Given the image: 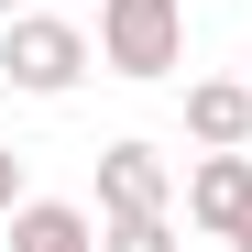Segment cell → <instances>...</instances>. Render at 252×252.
<instances>
[{
	"label": "cell",
	"mask_w": 252,
	"mask_h": 252,
	"mask_svg": "<svg viewBox=\"0 0 252 252\" xmlns=\"http://www.w3.org/2000/svg\"><path fill=\"white\" fill-rule=\"evenodd\" d=\"M187 132H197V154H241L252 143V77H197L187 88Z\"/></svg>",
	"instance_id": "cell-5"
},
{
	"label": "cell",
	"mask_w": 252,
	"mask_h": 252,
	"mask_svg": "<svg viewBox=\"0 0 252 252\" xmlns=\"http://www.w3.org/2000/svg\"><path fill=\"white\" fill-rule=\"evenodd\" d=\"M230 252H252V220H241V230H230Z\"/></svg>",
	"instance_id": "cell-9"
},
{
	"label": "cell",
	"mask_w": 252,
	"mask_h": 252,
	"mask_svg": "<svg viewBox=\"0 0 252 252\" xmlns=\"http://www.w3.org/2000/svg\"><path fill=\"white\" fill-rule=\"evenodd\" d=\"M88 66H99V44L66 11H11V22H0V77H11L22 99H66Z\"/></svg>",
	"instance_id": "cell-1"
},
{
	"label": "cell",
	"mask_w": 252,
	"mask_h": 252,
	"mask_svg": "<svg viewBox=\"0 0 252 252\" xmlns=\"http://www.w3.org/2000/svg\"><path fill=\"white\" fill-rule=\"evenodd\" d=\"M132 208H176V164L154 143H110L99 154V220H132Z\"/></svg>",
	"instance_id": "cell-4"
},
{
	"label": "cell",
	"mask_w": 252,
	"mask_h": 252,
	"mask_svg": "<svg viewBox=\"0 0 252 252\" xmlns=\"http://www.w3.org/2000/svg\"><path fill=\"white\" fill-rule=\"evenodd\" d=\"M241 220H252V154H197L187 164V230L230 241Z\"/></svg>",
	"instance_id": "cell-3"
},
{
	"label": "cell",
	"mask_w": 252,
	"mask_h": 252,
	"mask_svg": "<svg viewBox=\"0 0 252 252\" xmlns=\"http://www.w3.org/2000/svg\"><path fill=\"white\" fill-rule=\"evenodd\" d=\"M11 252H99V220L66 197H22L11 208Z\"/></svg>",
	"instance_id": "cell-6"
},
{
	"label": "cell",
	"mask_w": 252,
	"mask_h": 252,
	"mask_svg": "<svg viewBox=\"0 0 252 252\" xmlns=\"http://www.w3.org/2000/svg\"><path fill=\"white\" fill-rule=\"evenodd\" d=\"M11 208H22V154L0 143V220H11Z\"/></svg>",
	"instance_id": "cell-8"
},
{
	"label": "cell",
	"mask_w": 252,
	"mask_h": 252,
	"mask_svg": "<svg viewBox=\"0 0 252 252\" xmlns=\"http://www.w3.org/2000/svg\"><path fill=\"white\" fill-rule=\"evenodd\" d=\"M11 11H22V0H0V22H11Z\"/></svg>",
	"instance_id": "cell-10"
},
{
	"label": "cell",
	"mask_w": 252,
	"mask_h": 252,
	"mask_svg": "<svg viewBox=\"0 0 252 252\" xmlns=\"http://www.w3.org/2000/svg\"><path fill=\"white\" fill-rule=\"evenodd\" d=\"M99 66L110 77H176L187 66V0H99Z\"/></svg>",
	"instance_id": "cell-2"
},
{
	"label": "cell",
	"mask_w": 252,
	"mask_h": 252,
	"mask_svg": "<svg viewBox=\"0 0 252 252\" xmlns=\"http://www.w3.org/2000/svg\"><path fill=\"white\" fill-rule=\"evenodd\" d=\"M99 252H187L176 208H132V220H99Z\"/></svg>",
	"instance_id": "cell-7"
}]
</instances>
